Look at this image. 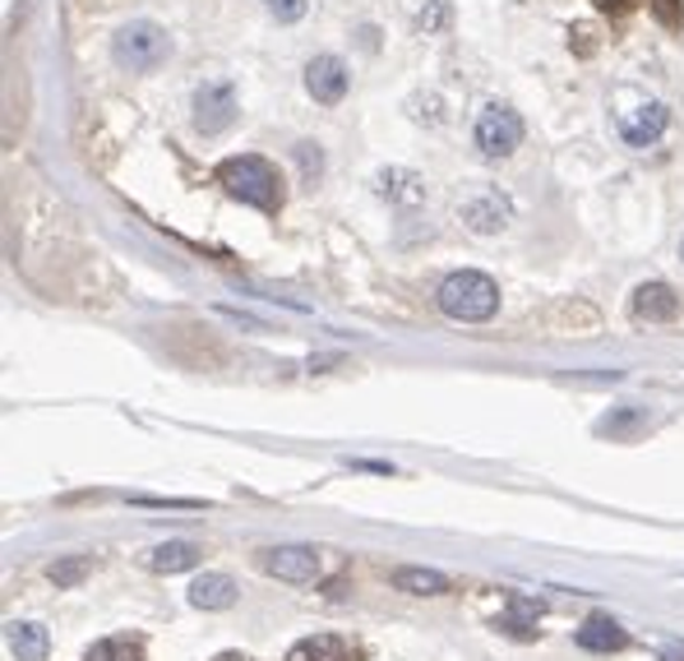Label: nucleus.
Here are the masks:
<instances>
[{
    "label": "nucleus",
    "instance_id": "nucleus-1",
    "mask_svg": "<svg viewBox=\"0 0 684 661\" xmlns=\"http://www.w3.org/2000/svg\"><path fill=\"white\" fill-rule=\"evenodd\" d=\"M218 185L231 194V200H241L260 213L283 208V177L268 158H260V153H241V158L218 163Z\"/></svg>",
    "mask_w": 684,
    "mask_h": 661
},
{
    "label": "nucleus",
    "instance_id": "nucleus-2",
    "mask_svg": "<svg viewBox=\"0 0 684 661\" xmlns=\"http://www.w3.org/2000/svg\"><path fill=\"white\" fill-rule=\"evenodd\" d=\"M435 305L458 324H485L500 310V287L477 268H463V274H448L435 287Z\"/></svg>",
    "mask_w": 684,
    "mask_h": 661
},
{
    "label": "nucleus",
    "instance_id": "nucleus-3",
    "mask_svg": "<svg viewBox=\"0 0 684 661\" xmlns=\"http://www.w3.org/2000/svg\"><path fill=\"white\" fill-rule=\"evenodd\" d=\"M116 65H125L134 74H148V70H158L167 56H171V43H167V33L158 24H148V19H134V24H125L121 33H116Z\"/></svg>",
    "mask_w": 684,
    "mask_h": 661
},
{
    "label": "nucleus",
    "instance_id": "nucleus-4",
    "mask_svg": "<svg viewBox=\"0 0 684 661\" xmlns=\"http://www.w3.org/2000/svg\"><path fill=\"white\" fill-rule=\"evenodd\" d=\"M523 144V116L509 111V107H485L481 111V121H477V148H481V158L485 163H500V158H509V153Z\"/></svg>",
    "mask_w": 684,
    "mask_h": 661
},
{
    "label": "nucleus",
    "instance_id": "nucleus-5",
    "mask_svg": "<svg viewBox=\"0 0 684 661\" xmlns=\"http://www.w3.org/2000/svg\"><path fill=\"white\" fill-rule=\"evenodd\" d=\"M260 569L283 582H315L320 578V551L315 546H268L260 555Z\"/></svg>",
    "mask_w": 684,
    "mask_h": 661
},
{
    "label": "nucleus",
    "instance_id": "nucleus-6",
    "mask_svg": "<svg viewBox=\"0 0 684 661\" xmlns=\"http://www.w3.org/2000/svg\"><path fill=\"white\" fill-rule=\"evenodd\" d=\"M237 121V93L231 84H204L194 93V130L200 134H223Z\"/></svg>",
    "mask_w": 684,
    "mask_h": 661
},
{
    "label": "nucleus",
    "instance_id": "nucleus-7",
    "mask_svg": "<svg viewBox=\"0 0 684 661\" xmlns=\"http://www.w3.org/2000/svg\"><path fill=\"white\" fill-rule=\"evenodd\" d=\"M667 121H671V111L661 107V103H643V107H634V111H620V116H615L620 140L629 144V148H648V144H657V140H661V130H667Z\"/></svg>",
    "mask_w": 684,
    "mask_h": 661
},
{
    "label": "nucleus",
    "instance_id": "nucleus-8",
    "mask_svg": "<svg viewBox=\"0 0 684 661\" xmlns=\"http://www.w3.org/2000/svg\"><path fill=\"white\" fill-rule=\"evenodd\" d=\"M347 84H351V74H347V65L338 61V56H315V61L305 65V88L324 107H338L347 97Z\"/></svg>",
    "mask_w": 684,
    "mask_h": 661
},
{
    "label": "nucleus",
    "instance_id": "nucleus-9",
    "mask_svg": "<svg viewBox=\"0 0 684 661\" xmlns=\"http://www.w3.org/2000/svg\"><path fill=\"white\" fill-rule=\"evenodd\" d=\"M458 213L472 231H500L504 223H509V200H504L500 190H481V194H472V200H463Z\"/></svg>",
    "mask_w": 684,
    "mask_h": 661
},
{
    "label": "nucleus",
    "instance_id": "nucleus-10",
    "mask_svg": "<svg viewBox=\"0 0 684 661\" xmlns=\"http://www.w3.org/2000/svg\"><path fill=\"white\" fill-rule=\"evenodd\" d=\"M629 310H634V320L667 324V320H675V315H680V297H675V291H671L667 283H643V287L634 291Z\"/></svg>",
    "mask_w": 684,
    "mask_h": 661
},
{
    "label": "nucleus",
    "instance_id": "nucleus-11",
    "mask_svg": "<svg viewBox=\"0 0 684 661\" xmlns=\"http://www.w3.org/2000/svg\"><path fill=\"white\" fill-rule=\"evenodd\" d=\"M190 606L194 611H227L237 606V582L227 574H200L190 582Z\"/></svg>",
    "mask_w": 684,
    "mask_h": 661
},
{
    "label": "nucleus",
    "instance_id": "nucleus-12",
    "mask_svg": "<svg viewBox=\"0 0 684 661\" xmlns=\"http://www.w3.org/2000/svg\"><path fill=\"white\" fill-rule=\"evenodd\" d=\"M574 638H578L583 652H620L624 644H629V634H624L620 620H611V615H588Z\"/></svg>",
    "mask_w": 684,
    "mask_h": 661
},
{
    "label": "nucleus",
    "instance_id": "nucleus-13",
    "mask_svg": "<svg viewBox=\"0 0 684 661\" xmlns=\"http://www.w3.org/2000/svg\"><path fill=\"white\" fill-rule=\"evenodd\" d=\"M380 194L384 200H394V204H421L425 200V181L417 177V171H407V167H388L380 171Z\"/></svg>",
    "mask_w": 684,
    "mask_h": 661
},
{
    "label": "nucleus",
    "instance_id": "nucleus-14",
    "mask_svg": "<svg viewBox=\"0 0 684 661\" xmlns=\"http://www.w3.org/2000/svg\"><path fill=\"white\" fill-rule=\"evenodd\" d=\"M10 652L19 657V661H47V652H51V638H47V629L43 625H33V620H24V625H10Z\"/></svg>",
    "mask_w": 684,
    "mask_h": 661
},
{
    "label": "nucleus",
    "instance_id": "nucleus-15",
    "mask_svg": "<svg viewBox=\"0 0 684 661\" xmlns=\"http://www.w3.org/2000/svg\"><path fill=\"white\" fill-rule=\"evenodd\" d=\"M537 620H541V601L537 597H509V611L495 620V629L514 634V638H532L537 634Z\"/></svg>",
    "mask_w": 684,
    "mask_h": 661
},
{
    "label": "nucleus",
    "instance_id": "nucleus-16",
    "mask_svg": "<svg viewBox=\"0 0 684 661\" xmlns=\"http://www.w3.org/2000/svg\"><path fill=\"white\" fill-rule=\"evenodd\" d=\"M394 588L412 592V597H440V592H448V578L425 565H403V569H394Z\"/></svg>",
    "mask_w": 684,
    "mask_h": 661
},
{
    "label": "nucleus",
    "instance_id": "nucleus-17",
    "mask_svg": "<svg viewBox=\"0 0 684 661\" xmlns=\"http://www.w3.org/2000/svg\"><path fill=\"white\" fill-rule=\"evenodd\" d=\"M287 661H351V652L338 634H315V638H301V644L287 652Z\"/></svg>",
    "mask_w": 684,
    "mask_h": 661
},
{
    "label": "nucleus",
    "instance_id": "nucleus-18",
    "mask_svg": "<svg viewBox=\"0 0 684 661\" xmlns=\"http://www.w3.org/2000/svg\"><path fill=\"white\" fill-rule=\"evenodd\" d=\"M194 560H200V546H194V541H167V546H158L148 555V569L181 574V569H194Z\"/></svg>",
    "mask_w": 684,
    "mask_h": 661
},
{
    "label": "nucleus",
    "instance_id": "nucleus-19",
    "mask_svg": "<svg viewBox=\"0 0 684 661\" xmlns=\"http://www.w3.org/2000/svg\"><path fill=\"white\" fill-rule=\"evenodd\" d=\"M84 661H144L140 644L134 638H103V644H93Z\"/></svg>",
    "mask_w": 684,
    "mask_h": 661
},
{
    "label": "nucleus",
    "instance_id": "nucleus-20",
    "mask_svg": "<svg viewBox=\"0 0 684 661\" xmlns=\"http://www.w3.org/2000/svg\"><path fill=\"white\" fill-rule=\"evenodd\" d=\"M88 569H93V560H88V555H65V560H56V565H51L47 574H51L56 588H74V582H84V578H88Z\"/></svg>",
    "mask_w": 684,
    "mask_h": 661
},
{
    "label": "nucleus",
    "instance_id": "nucleus-21",
    "mask_svg": "<svg viewBox=\"0 0 684 661\" xmlns=\"http://www.w3.org/2000/svg\"><path fill=\"white\" fill-rule=\"evenodd\" d=\"M652 5V14H657V24L661 28H684V0H648Z\"/></svg>",
    "mask_w": 684,
    "mask_h": 661
},
{
    "label": "nucleus",
    "instance_id": "nucleus-22",
    "mask_svg": "<svg viewBox=\"0 0 684 661\" xmlns=\"http://www.w3.org/2000/svg\"><path fill=\"white\" fill-rule=\"evenodd\" d=\"M297 158H301L305 181L315 185V181H320V171H324V153H320V144H301V148H297Z\"/></svg>",
    "mask_w": 684,
    "mask_h": 661
},
{
    "label": "nucleus",
    "instance_id": "nucleus-23",
    "mask_svg": "<svg viewBox=\"0 0 684 661\" xmlns=\"http://www.w3.org/2000/svg\"><path fill=\"white\" fill-rule=\"evenodd\" d=\"M268 14L283 19V24H297V19L305 14V0H268Z\"/></svg>",
    "mask_w": 684,
    "mask_h": 661
},
{
    "label": "nucleus",
    "instance_id": "nucleus-24",
    "mask_svg": "<svg viewBox=\"0 0 684 661\" xmlns=\"http://www.w3.org/2000/svg\"><path fill=\"white\" fill-rule=\"evenodd\" d=\"M569 47H574L578 56H592V51H597V33H592L588 24H578V28L569 33Z\"/></svg>",
    "mask_w": 684,
    "mask_h": 661
},
{
    "label": "nucleus",
    "instance_id": "nucleus-25",
    "mask_svg": "<svg viewBox=\"0 0 684 661\" xmlns=\"http://www.w3.org/2000/svg\"><path fill=\"white\" fill-rule=\"evenodd\" d=\"M638 5V0H597V10L601 14H629Z\"/></svg>",
    "mask_w": 684,
    "mask_h": 661
},
{
    "label": "nucleus",
    "instance_id": "nucleus-26",
    "mask_svg": "<svg viewBox=\"0 0 684 661\" xmlns=\"http://www.w3.org/2000/svg\"><path fill=\"white\" fill-rule=\"evenodd\" d=\"M218 661H250V657H237V652H227V657H218Z\"/></svg>",
    "mask_w": 684,
    "mask_h": 661
},
{
    "label": "nucleus",
    "instance_id": "nucleus-27",
    "mask_svg": "<svg viewBox=\"0 0 684 661\" xmlns=\"http://www.w3.org/2000/svg\"><path fill=\"white\" fill-rule=\"evenodd\" d=\"M680 260H684V241H680Z\"/></svg>",
    "mask_w": 684,
    "mask_h": 661
}]
</instances>
